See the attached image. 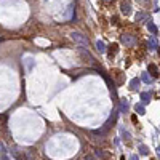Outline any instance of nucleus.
Here are the masks:
<instances>
[{
  "mask_svg": "<svg viewBox=\"0 0 160 160\" xmlns=\"http://www.w3.org/2000/svg\"><path fill=\"white\" fill-rule=\"evenodd\" d=\"M70 39H72L74 42L80 43V45H87L88 43L87 37H85L83 34H80V32H70Z\"/></svg>",
  "mask_w": 160,
  "mask_h": 160,
  "instance_id": "f257e3e1",
  "label": "nucleus"
},
{
  "mask_svg": "<svg viewBox=\"0 0 160 160\" xmlns=\"http://www.w3.org/2000/svg\"><path fill=\"white\" fill-rule=\"evenodd\" d=\"M122 43H125L127 47H131L135 43V37L133 35H128V34H127V35L122 37Z\"/></svg>",
  "mask_w": 160,
  "mask_h": 160,
  "instance_id": "f03ea898",
  "label": "nucleus"
},
{
  "mask_svg": "<svg viewBox=\"0 0 160 160\" xmlns=\"http://www.w3.org/2000/svg\"><path fill=\"white\" fill-rule=\"evenodd\" d=\"M122 11H123L125 15H128V13L131 11V10H130V3H128V2H123V3H122Z\"/></svg>",
  "mask_w": 160,
  "mask_h": 160,
  "instance_id": "7ed1b4c3",
  "label": "nucleus"
},
{
  "mask_svg": "<svg viewBox=\"0 0 160 160\" xmlns=\"http://www.w3.org/2000/svg\"><path fill=\"white\" fill-rule=\"evenodd\" d=\"M149 72H152V75H154V77H157V75H159L157 66H155V64H151V66H149Z\"/></svg>",
  "mask_w": 160,
  "mask_h": 160,
  "instance_id": "20e7f679",
  "label": "nucleus"
},
{
  "mask_svg": "<svg viewBox=\"0 0 160 160\" xmlns=\"http://www.w3.org/2000/svg\"><path fill=\"white\" fill-rule=\"evenodd\" d=\"M147 27H149V30H151V32L154 34V35H157V27H155V24H154V23H149V24H147Z\"/></svg>",
  "mask_w": 160,
  "mask_h": 160,
  "instance_id": "39448f33",
  "label": "nucleus"
},
{
  "mask_svg": "<svg viewBox=\"0 0 160 160\" xmlns=\"http://www.w3.org/2000/svg\"><path fill=\"white\" fill-rule=\"evenodd\" d=\"M96 157H99V159H103V160H106L109 155L106 154V152H103V151H96Z\"/></svg>",
  "mask_w": 160,
  "mask_h": 160,
  "instance_id": "423d86ee",
  "label": "nucleus"
},
{
  "mask_svg": "<svg viewBox=\"0 0 160 160\" xmlns=\"http://www.w3.org/2000/svg\"><path fill=\"white\" fill-rule=\"evenodd\" d=\"M130 85H131V90H136V88L139 87V80H138V79H133Z\"/></svg>",
  "mask_w": 160,
  "mask_h": 160,
  "instance_id": "0eeeda50",
  "label": "nucleus"
},
{
  "mask_svg": "<svg viewBox=\"0 0 160 160\" xmlns=\"http://www.w3.org/2000/svg\"><path fill=\"white\" fill-rule=\"evenodd\" d=\"M149 98H151V94H149V93H141V99H142V103H147Z\"/></svg>",
  "mask_w": 160,
  "mask_h": 160,
  "instance_id": "6e6552de",
  "label": "nucleus"
},
{
  "mask_svg": "<svg viewBox=\"0 0 160 160\" xmlns=\"http://www.w3.org/2000/svg\"><path fill=\"white\" fill-rule=\"evenodd\" d=\"M155 47H157V42H155V39L149 40V48H151V50H155Z\"/></svg>",
  "mask_w": 160,
  "mask_h": 160,
  "instance_id": "1a4fd4ad",
  "label": "nucleus"
},
{
  "mask_svg": "<svg viewBox=\"0 0 160 160\" xmlns=\"http://www.w3.org/2000/svg\"><path fill=\"white\" fill-rule=\"evenodd\" d=\"M144 19H146L144 13H138V15H136V21H144Z\"/></svg>",
  "mask_w": 160,
  "mask_h": 160,
  "instance_id": "9d476101",
  "label": "nucleus"
},
{
  "mask_svg": "<svg viewBox=\"0 0 160 160\" xmlns=\"http://www.w3.org/2000/svg\"><path fill=\"white\" fill-rule=\"evenodd\" d=\"M96 47H98V50H99V51H106V48H104V43H103V42H96Z\"/></svg>",
  "mask_w": 160,
  "mask_h": 160,
  "instance_id": "9b49d317",
  "label": "nucleus"
},
{
  "mask_svg": "<svg viewBox=\"0 0 160 160\" xmlns=\"http://www.w3.org/2000/svg\"><path fill=\"white\" fill-rule=\"evenodd\" d=\"M136 111H138V114H144V107H142L141 104H139V106L136 104Z\"/></svg>",
  "mask_w": 160,
  "mask_h": 160,
  "instance_id": "f8f14e48",
  "label": "nucleus"
},
{
  "mask_svg": "<svg viewBox=\"0 0 160 160\" xmlns=\"http://www.w3.org/2000/svg\"><path fill=\"white\" fill-rule=\"evenodd\" d=\"M83 160H96V159H94L93 155H85V159H83Z\"/></svg>",
  "mask_w": 160,
  "mask_h": 160,
  "instance_id": "ddd939ff",
  "label": "nucleus"
},
{
  "mask_svg": "<svg viewBox=\"0 0 160 160\" xmlns=\"http://www.w3.org/2000/svg\"><path fill=\"white\" fill-rule=\"evenodd\" d=\"M141 154H147V149H146V146H141Z\"/></svg>",
  "mask_w": 160,
  "mask_h": 160,
  "instance_id": "4468645a",
  "label": "nucleus"
},
{
  "mask_svg": "<svg viewBox=\"0 0 160 160\" xmlns=\"http://www.w3.org/2000/svg\"><path fill=\"white\" fill-rule=\"evenodd\" d=\"M142 80H144V82H149V75H147V74H144V75H142Z\"/></svg>",
  "mask_w": 160,
  "mask_h": 160,
  "instance_id": "2eb2a0df",
  "label": "nucleus"
},
{
  "mask_svg": "<svg viewBox=\"0 0 160 160\" xmlns=\"http://www.w3.org/2000/svg\"><path fill=\"white\" fill-rule=\"evenodd\" d=\"M2 160H8V159H6V155H5V154L2 155Z\"/></svg>",
  "mask_w": 160,
  "mask_h": 160,
  "instance_id": "dca6fc26",
  "label": "nucleus"
},
{
  "mask_svg": "<svg viewBox=\"0 0 160 160\" xmlns=\"http://www.w3.org/2000/svg\"><path fill=\"white\" fill-rule=\"evenodd\" d=\"M131 160H138V157H136V155H133V157H131Z\"/></svg>",
  "mask_w": 160,
  "mask_h": 160,
  "instance_id": "f3484780",
  "label": "nucleus"
},
{
  "mask_svg": "<svg viewBox=\"0 0 160 160\" xmlns=\"http://www.w3.org/2000/svg\"><path fill=\"white\" fill-rule=\"evenodd\" d=\"M0 42H2V39H0Z\"/></svg>",
  "mask_w": 160,
  "mask_h": 160,
  "instance_id": "a211bd4d",
  "label": "nucleus"
}]
</instances>
